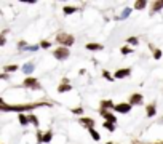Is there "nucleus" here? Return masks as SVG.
I'll list each match as a JSON object with an SVG mask.
<instances>
[{
	"label": "nucleus",
	"instance_id": "obj_1",
	"mask_svg": "<svg viewBox=\"0 0 163 144\" xmlns=\"http://www.w3.org/2000/svg\"><path fill=\"white\" fill-rule=\"evenodd\" d=\"M37 106H48V103H37V104H19V106H6L3 99H0V109L2 112H8V111H15V112H24V111H31Z\"/></svg>",
	"mask_w": 163,
	"mask_h": 144
},
{
	"label": "nucleus",
	"instance_id": "obj_2",
	"mask_svg": "<svg viewBox=\"0 0 163 144\" xmlns=\"http://www.w3.org/2000/svg\"><path fill=\"white\" fill-rule=\"evenodd\" d=\"M56 40L67 48V46H71V45L75 42V38H74L72 35H69V34H59V35L56 37Z\"/></svg>",
	"mask_w": 163,
	"mask_h": 144
},
{
	"label": "nucleus",
	"instance_id": "obj_3",
	"mask_svg": "<svg viewBox=\"0 0 163 144\" xmlns=\"http://www.w3.org/2000/svg\"><path fill=\"white\" fill-rule=\"evenodd\" d=\"M53 56L56 58V59L62 61V59H66V58H69V50H67L66 46H59L58 50H53Z\"/></svg>",
	"mask_w": 163,
	"mask_h": 144
},
{
	"label": "nucleus",
	"instance_id": "obj_4",
	"mask_svg": "<svg viewBox=\"0 0 163 144\" xmlns=\"http://www.w3.org/2000/svg\"><path fill=\"white\" fill-rule=\"evenodd\" d=\"M24 86H26V88H34V90H40L42 88L40 83H38L34 77H27V79L24 80Z\"/></svg>",
	"mask_w": 163,
	"mask_h": 144
},
{
	"label": "nucleus",
	"instance_id": "obj_5",
	"mask_svg": "<svg viewBox=\"0 0 163 144\" xmlns=\"http://www.w3.org/2000/svg\"><path fill=\"white\" fill-rule=\"evenodd\" d=\"M115 112H118V114H128L131 111V104L130 103H122V104H117L114 107Z\"/></svg>",
	"mask_w": 163,
	"mask_h": 144
},
{
	"label": "nucleus",
	"instance_id": "obj_6",
	"mask_svg": "<svg viewBox=\"0 0 163 144\" xmlns=\"http://www.w3.org/2000/svg\"><path fill=\"white\" fill-rule=\"evenodd\" d=\"M130 74H131V69H130V67H125V69H118V71H115L114 79H125V77H130Z\"/></svg>",
	"mask_w": 163,
	"mask_h": 144
},
{
	"label": "nucleus",
	"instance_id": "obj_7",
	"mask_svg": "<svg viewBox=\"0 0 163 144\" xmlns=\"http://www.w3.org/2000/svg\"><path fill=\"white\" fill-rule=\"evenodd\" d=\"M101 115L105 119V122H110V123H117V117L115 115H112L109 111H104V109H101Z\"/></svg>",
	"mask_w": 163,
	"mask_h": 144
},
{
	"label": "nucleus",
	"instance_id": "obj_8",
	"mask_svg": "<svg viewBox=\"0 0 163 144\" xmlns=\"http://www.w3.org/2000/svg\"><path fill=\"white\" fill-rule=\"evenodd\" d=\"M142 103V94L141 93H133L131 96H130V104L133 106V104H141Z\"/></svg>",
	"mask_w": 163,
	"mask_h": 144
},
{
	"label": "nucleus",
	"instance_id": "obj_9",
	"mask_svg": "<svg viewBox=\"0 0 163 144\" xmlns=\"http://www.w3.org/2000/svg\"><path fill=\"white\" fill-rule=\"evenodd\" d=\"M80 123H82V125H85V127L88 128V130L94 127V120H93V119H88V117H83V119H80Z\"/></svg>",
	"mask_w": 163,
	"mask_h": 144
},
{
	"label": "nucleus",
	"instance_id": "obj_10",
	"mask_svg": "<svg viewBox=\"0 0 163 144\" xmlns=\"http://www.w3.org/2000/svg\"><path fill=\"white\" fill-rule=\"evenodd\" d=\"M157 112V107H155V104H149L147 107H146V114H147V117H153Z\"/></svg>",
	"mask_w": 163,
	"mask_h": 144
},
{
	"label": "nucleus",
	"instance_id": "obj_11",
	"mask_svg": "<svg viewBox=\"0 0 163 144\" xmlns=\"http://www.w3.org/2000/svg\"><path fill=\"white\" fill-rule=\"evenodd\" d=\"M86 50L99 51V50H104V46H102V45H99V43H88V45H86Z\"/></svg>",
	"mask_w": 163,
	"mask_h": 144
},
{
	"label": "nucleus",
	"instance_id": "obj_12",
	"mask_svg": "<svg viewBox=\"0 0 163 144\" xmlns=\"http://www.w3.org/2000/svg\"><path fill=\"white\" fill-rule=\"evenodd\" d=\"M115 106L112 104V101L110 99H105V101H102L101 103V109H104V111H107V109H114Z\"/></svg>",
	"mask_w": 163,
	"mask_h": 144
},
{
	"label": "nucleus",
	"instance_id": "obj_13",
	"mask_svg": "<svg viewBox=\"0 0 163 144\" xmlns=\"http://www.w3.org/2000/svg\"><path fill=\"white\" fill-rule=\"evenodd\" d=\"M71 85L69 83H61L59 86H58V93H64V91H71Z\"/></svg>",
	"mask_w": 163,
	"mask_h": 144
},
{
	"label": "nucleus",
	"instance_id": "obj_14",
	"mask_svg": "<svg viewBox=\"0 0 163 144\" xmlns=\"http://www.w3.org/2000/svg\"><path fill=\"white\" fill-rule=\"evenodd\" d=\"M18 119H19V123H21L23 127H26V125L29 123V117H26L24 114H19V117H18Z\"/></svg>",
	"mask_w": 163,
	"mask_h": 144
},
{
	"label": "nucleus",
	"instance_id": "obj_15",
	"mask_svg": "<svg viewBox=\"0 0 163 144\" xmlns=\"http://www.w3.org/2000/svg\"><path fill=\"white\" fill-rule=\"evenodd\" d=\"M88 131H90V134H91V138H93L94 141H99V139H101V136H99V133H98V131H96L94 128H90Z\"/></svg>",
	"mask_w": 163,
	"mask_h": 144
},
{
	"label": "nucleus",
	"instance_id": "obj_16",
	"mask_svg": "<svg viewBox=\"0 0 163 144\" xmlns=\"http://www.w3.org/2000/svg\"><path fill=\"white\" fill-rule=\"evenodd\" d=\"M146 5H147V2H146V0H138V2L134 3V8H136V10H142Z\"/></svg>",
	"mask_w": 163,
	"mask_h": 144
},
{
	"label": "nucleus",
	"instance_id": "obj_17",
	"mask_svg": "<svg viewBox=\"0 0 163 144\" xmlns=\"http://www.w3.org/2000/svg\"><path fill=\"white\" fill-rule=\"evenodd\" d=\"M163 8V2H155L152 5V11L155 13V11H158V10H161Z\"/></svg>",
	"mask_w": 163,
	"mask_h": 144
},
{
	"label": "nucleus",
	"instance_id": "obj_18",
	"mask_svg": "<svg viewBox=\"0 0 163 144\" xmlns=\"http://www.w3.org/2000/svg\"><path fill=\"white\" fill-rule=\"evenodd\" d=\"M23 71H24V74H31L34 71V64H24Z\"/></svg>",
	"mask_w": 163,
	"mask_h": 144
},
{
	"label": "nucleus",
	"instance_id": "obj_19",
	"mask_svg": "<svg viewBox=\"0 0 163 144\" xmlns=\"http://www.w3.org/2000/svg\"><path fill=\"white\" fill-rule=\"evenodd\" d=\"M62 11H64L66 15H72V13H75V11H77V8H74V7H64Z\"/></svg>",
	"mask_w": 163,
	"mask_h": 144
},
{
	"label": "nucleus",
	"instance_id": "obj_20",
	"mask_svg": "<svg viewBox=\"0 0 163 144\" xmlns=\"http://www.w3.org/2000/svg\"><path fill=\"white\" fill-rule=\"evenodd\" d=\"M3 71H5V72H15V71H18V66H16V64H13V66H5Z\"/></svg>",
	"mask_w": 163,
	"mask_h": 144
},
{
	"label": "nucleus",
	"instance_id": "obj_21",
	"mask_svg": "<svg viewBox=\"0 0 163 144\" xmlns=\"http://www.w3.org/2000/svg\"><path fill=\"white\" fill-rule=\"evenodd\" d=\"M51 138H53V133H51V131H46V133L43 134V142H50Z\"/></svg>",
	"mask_w": 163,
	"mask_h": 144
},
{
	"label": "nucleus",
	"instance_id": "obj_22",
	"mask_svg": "<svg viewBox=\"0 0 163 144\" xmlns=\"http://www.w3.org/2000/svg\"><path fill=\"white\" fill-rule=\"evenodd\" d=\"M104 127H105V130H109V131H115V123L104 122Z\"/></svg>",
	"mask_w": 163,
	"mask_h": 144
},
{
	"label": "nucleus",
	"instance_id": "obj_23",
	"mask_svg": "<svg viewBox=\"0 0 163 144\" xmlns=\"http://www.w3.org/2000/svg\"><path fill=\"white\" fill-rule=\"evenodd\" d=\"M29 122H32V123L35 125V127H38V120H37V117H35L34 114H31V115H29Z\"/></svg>",
	"mask_w": 163,
	"mask_h": 144
},
{
	"label": "nucleus",
	"instance_id": "obj_24",
	"mask_svg": "<svg viewBox=\"0 0 163 144\" xmlns=\"http://www.w3.org/2000/svg\"><path fill=\"white\" fill-rule=\"evenodd\" d=\"M102 75H104V79H105V80H109V82H112V80H114V77H112L107 71H104V72H102Z\"/></svg>",
	"mask_w": 163,
	"mask_h": 144
},
{
	"label": "nucleus",
	"instance_id": "obj_25",
	"mask_svg": "<svg viewBox=\"0 0 163 144\" xmlns=\"http://www.w3.org/2000/svg\"><path fill=\"white\" fill-rule=\"evenodd\" d=\"M130 13H131V10H130V8H125V10H123V13H122V16H120V18H122V19H125V18H127V16H130Z\"/></svg>",
	"mask_w": 163,
	"mask_h": 144
},
{
	"label": "nucleus",
	"instance_id": "obj_26",
	"mask_svg": "<svg viewBox=\"0 0 163 144\" xmlns=\"http://www.w3.org/2000/svg\"><path fill=\"white\" fill-rule=\"evenodd\" d=\"M120 51H122V55H130V53H131L133 50H131V48H130V46H123V48H122V50H120Z\"/></svg>",
	"mask_w": 163,
	"mask_h": 144
},
{
	"label": "nucleus",
	"instance_id": "obj_27",
	"mask_svg": "<svg viewBox=\"0 0 163 144\" xmlns=\"http://www.w3.org/2000/svg\"><path fill=\"white\" fill-rule=\"evenodd\" d=\"M128 43H130V45H138V38H136V37H130V38H128Z\"/></svg>",
	"mask_w": 163,
	"mask_h": 144
},
{
	"label": "nucleus",
	"instance_id": "obj_28",
	"mask_svg": "<svg viewBox=\"0 0 163 144\" xmlns=\"http://www.w3.org/2000/svg\"><path fill=\"white\" fill-rule=\"evenodd\" d=\"M26 50H29V51H35V50H40V45H34V46H26Z\"/></svg>",
	"mask_w": 163,
	"mask_h": 144
},
{
	"label": "nucleus",
	"instance_id": "obj_29",
	"mask_svg": "<svg viewBox=\"0 0 163 144\" xmlns=\"http://www.w3.org/2000/svg\"><path fill=\"white\" fill-rule=\"evenodd\" d=\"M153 58H155V59H160V58H161V51L160 50H153Z\"/></svg>",
	"mask_w": 163,
	"mask_h": 144
},
{
	"label": "nucleus",
	"instance_id": "obj_30",
	"mask_svg": "<svg viewBox=\"0 0 163 144\" xmlns=\"http://www.w3.org/2000/svg\"><path fill=\"white\" fill-rule=\"evenodd\" d=\"M83 112V109L82 107H77V109H72V114H75V115H80Z\"/></svg>",
	"mask_w": 163,
	"mask_h": 144
},
{
	"label": "nucleus",
	"instance_id": "obj_31",
	"mask_svg": "<svg viewBox=\"0 0 163 144\" xmlns=\"http://www.w3.org/2000/svg\"><path fill=\"white\" fill-rule=\"evenodd\" d=\"M51 45H50V42H46V40H43L42 43H40V48H50Z\"/></svg>",
	"mask_w": 163,
	"mask_h": 144
},
{
	"label": "nucleus",
	"instance_id": "obj_32",
	"mask_svg": "<svg viewBox=\"0 0 163 144\" xmlns=\"http://www.w3.org/2000/svg\"><path fill=\"white\" fill-rule=\"evenodd\" d=\"M107 144H112V142H107Z\"/></svg>",
	"mask_w": 163,
	"mask_h": 144
}]
</instances>
